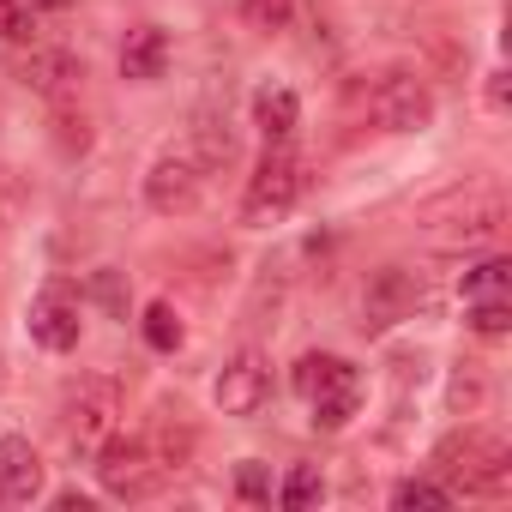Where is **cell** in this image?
Returning a JSON list of instances; mask_svg holds the SVG:
<instances>
[{
    "instance_id": "obj_24",
    "label": "cell",
    "mask_w": 512,
    "mask_h": 512,
    "mask_svg": "<svg viewBox=\"0 0 512 512\" xmlns=\"http://www.w3.org/2000/svg\"><path fill=\"white\" fill-rule=\"evenodd\" d=\"M446 404H452V410H476V404H482V380L464 374V362H458V374H452V386H446Z\"/></svg>"
},
{
    "instance_id": "obj_9",
    "label": "cell",
    "mask_w": 512,
    "mask_h": 512,
    "mask_svg": "<svg viewBox=\"0 0 512 512\" xmlns=\"http://www.w3.org/2000/svg\"><path fill=\"white\" fill-rule=\"evenodd\" d=\"M368 121L386 127V133H422V127L434 121V97H428V85L410 79V73H380V79L368 85Z\"/></svg>"
},
{
    "instance_id": "obj_6",
    "label": "cell",
    "mask_w": 512,
    "mask_h": 512,
    "mask_svg": "<svg viewBox=\"0 0 512 512\" xmlns=\"http://www.w3.org/2000/svg\"><path fill=\"white\" fill-rule=\"evenodd\" d=\"M91 458H97L103 494H115V500H145V494H157V482H163V458L151 452V440L109 434Z\"/></svg>"
},
{
    "instance_id": "obj_4",
    "label": "cell",
    "mask_w": 512,
    "mask_h": 512,
    "mask_svg": "<svg viewBox=\"0 0 512 512\" xmlns=\"http://www.w3.org/2000/svg\"><path fill=\"white\" fill-rule=\"evenodd\" d=\"M296 392L308 398L320 428H344L362 410V374L344 356H302L296 362Z\"/></svg>"
},
{
    "instance_id": "obj_23",
    "label": "cell",
    "mask_w": 512,
    "mask_h": 512,
    "mask_svg": "<svg viewBox=\"0 0 512 512\" xmlns=\"http://www.w3.org/2000/svg\"><path fill=\"white\" fill-rule=\"evenodd\" d=\"M235 494H241V500H253V506L272 500V476H266V464H253V458H247V464L235 470Z\"/></svg>"
},
{
    "instance_id": "obj_2",
    "label": "cell",
    "mask_w": 512,
    "mask_h": 512,
    "mask_svg": "<svg viewBox=\"0 0 512 512\" xmlns=\"http://www.w3.org/2000/svg\"><path fill=\"white\" fill-rule=\"evenodd\" d=\"M428 470L452 488V494H506L512 482V446L494 428H458L434 446Z\"/></svg>"
},
{
    "instance_id": "obj_21",
    "label": "cell",
    "mask_w": 512,
    "mask_h": 512,
    "mask_svg": "<svg viewBox=\"0 0 512 512\" xmlns=\"http://www.w3.org/2000/svg\"><path fill=\"white\" fill-rule=\"evenodd\" d=\"M278 500H284V506H308V500H320V470H314V464H296V470L284 476Z\"/></svg>"
},
{
    "instance_id": "obj_26",
    "label": "cell",
    "mask_w": 512,
    "mask_h": 512,
    "mask_svg": "<svg viewBox=\"0 0 512 512\" xmlns=\"http://www.w3.org/2000/svg\"><path fill=\"white\" fill-rule=\"evenodd\" d=\"M55 506H61V512H91V500H85V494H61Z\"/></svg>"
},
{
    "instance_id": "obj_17",
    "label": "cell",
    "mask_w": 512,
    "mask_h": 512,
    "mask_svg": "<svg viewBox=\"0 0 512 512\" xmlns=\"http://www.w3.org/2000/svg\"><path fill=\"white\" fill-rule=\"evenodd\" d=\"M145 344H151V350H163V356H169V350H181V320H175V308H169V302H151V308H145Z\"/></svg>"
},
{
    "instance_id": "obj_5",
    "label": "cell",
    "mask_w": 512,
    "mask_h": 512,
    "mask_svg": "<svg viewBox=\"0 0 512 512\" xmlns=\"http://www.w3.org/2000/svg\"><path fill=\"white\" fill-rule=\"evenodd\" d=\"M121 422V380L115 374H85L73 392H67V410H61V428H67V446L73 452H97Z\"/></svg>"
},
{
    "instance_id": "obj_27",
    "label": "cell",
    "mask_w": 512,
    "mask_h": 512,
    "mask_svg": "<svg viewBox=\"0 0 512 512\" xmlns=\"http://www.w3.org/2000/svg\"><path fill=\"white\" fill-rule=\"evenodd\" d=\"M31 13H61V7H73V0H25Z\"/></svg>"
},
{
    "instance_id": "obj_14",
    "label": "cell",
    "mask_w": 512,
    "mask_h": 512,
    "mask_svg": "<svg viewBox=\"0 0 512 512\" xmlns=\"http://www.w3.org/2000/svg\"><path fill=\"white\" fill-rule=\"evenodd\" d=\"M163 67H169V37H163L157 25L127 31V43H121V73H127L133 85H151V79H163Z\"/></svg>"
},
{
    "instance_id": "obj_25",
    "label": "cell",
    "mask_w": 512,
    "mask_h": 512,
    "mask_svg": "<svg viewBox=\"0 0 512 512\" xmlns=\"http://www.w3.org/2000/svg\"><path fill=\"white\" fill-rule=\"evenodd\" d=\"M488 109H506V73L500 67L488 73Z\"/></svg>"
},
{
    "instance_id": "obj_8",
    "label": "cell",
    "mask_w": 512,
    "mask_h": 512,
    "mask_svg": "<svg viewBox=\"0 0 512 512\" xmlns=\"http://www.w3.org/2000/svg\"><path fill=\"white\" fill-rule=\"evenodd\" d=\"M422 302H428L422 272H410V266H380V272H368V284H362V332H386V326H398V320H416Z\"/></svg>"
},
{
    "instance_id": "obj_11",
    "label": "cell",
    "mask_w": 512,
    "mask_h": 512,
    "mask_svg": "<svg viewBox=\"0 0 512 512\" xmlns=\"http://www.w3.org/2000/svg\"><path fill=\"white\" fill-rule=\"evenodd\" d=\"M79 296H73V284H49L37 302H31V338L43 344V350H73L79 344Z\"/></svg>"
},
{
    "instance_id": "obj_18",
    "label": "cell",
    "mask_w": 512,
    "mask_h": 512,
    "mask_svg": "<svg viewBox=\"0 0 512 512\" xmlns=\"http://www.w3.org/2000/svg\"><path fill=\"white\" fill-rule=\"evenodd\" d=\"M446 500H452V488L434 482V476H410V482L392 488V506H446Z\"/></svg>"
},
{
    "instance_id": "obj_1",
    "label": "cell",
    "mask_w": 512,
    "mask_h": 512,
    "mask_svg": "<svg viewBox=\"0 0 512 512\" xmlns=\"http://www.w3.org/2000/svg\"><path fill=\"white\" fill-rule=\"evenodd\" d=\"M416 223L428 229V241L440 247H488L500 229H506V199L494 181H470V187H452L440 199H428L416 211Z\"/></svg>"
},
{
    "instance_id": "obj_16",
    "label": "cell",
    "mask_w": 512,
    "mask_h": 512,
    "mask_svg": "<svg viewBox=\"0 0 512 512\" xmlns=\"http://www.w3.org/2000/svg\"><path fill=\"white\" fill-rule=\"evenodd\" d=\"M506 290H512V266L500 253H488L482 266L464 272V302H506Z\"/></svg>"
},
{
    "instance_id": "obj_10",
    "label": "cell",
    "mask_w": 512,
    "mask_h": 512,
    "mask_svg": "<svg viewBox=\"0 0 512 512\" xmlns=\"http://www.w3.org/2000/svg\"><path fill=\"white\" fill-rule=\"evenodd\" d=\"M266 404H272V362L260 350H241L217 374V410L223 416H260Z\"/></svg>"
},
{
    "instance_id": "obj_15",
    "label": "cell",
    "mask_w": 512,
    "mask_h": 512,
    "mask_svg": "<svg viewBox=\"0 0 512 512\" xmlns=\"http://www.w3.org/2000/svg\"><path fill=\"white\" fill-rule=\"evenodd\" d=\"M296 121H302V103H296V91H284V85L253 91V127L266 133V145L290 139V133H296Z\"/></svg>"
},
{
    "instance_id": "obj_7",
    "label": "cell",
    "mask_w": 512,
    "mask_h": 512,
    "mask_svg": "<svg viewBox=\"0 0 512 512\" xmlns=\"http://www.w3.org/2000/svg\"><path fill=\"white\" fill-rule=\"evenodd\" d=\"M205 157L193 151V145H175V151H163L157 163H151V175H145V205L151 211H163V217H187L193 205H199V193H205Z\"/></svg>"
},
{
    "instance_id": "obj_12",
    "label": "cell",
    "mask_w": 512,
    "mask_h": 512,
    "mask_svg": "<svg viewBox=\"0 0 512 512\" xmlns=\"http://www.w3.org/2000/svg\"><path fill=\"white\" fill-rule=\"evenodd\" d=\"M25 85H31L37 97H49V103H79V91H85V61H79L73 49H31Z\"/></svg>"
},
{
    "instance_id": "obj_13",
    "label": "cell",
    "mask_w": 512,
    "mask_h": 512,
    "mask_svg": "<svg viewBox=\"0 0 512 512\" xmlns=\"http://www.w3.org/2000/svg\"><path fill=\"white\" fill-rule=\"evenodd\" d=\"M37 494H43V458H37L31 440L7 434V440H0V500H7V506H31Z\"/></svg>"
},
{
    "instance_id": "obj_19",
    "label": "cell",
    "mask_w": 512,
    "mask_h": 512,
    "mask_svg": "<svg viewBox=\"0 0 512 512\" xmlns=\"http://www.w3.org/2000/svg\"><path fill=\"white\" fill-rule=\"evenodd\" d=\"M37 37V13L25 0H0V43H31Z\"/></svg>"
},
{
    "instance_id": "obj_22",
    "label": "cell",
    "mask_w": 512,
    "mask_h": 512,
    "mask_svg": "<svg viewBox=\"0 0 512 512\" xmlns=\"http://www.w3.org/2000/svg\"><path fill=\"white\" fill-rule=\"evenodd\" d=\"M290 7H296V0H241V13H247V25H260V31H284Z\"/></svg>"
},
{
    "instance_id": "obj_3",
    "label": "cell",
    "mask_w": 512,
    "mask_h": 512,
    "mask_svg": "<svg viewBox=\"0 0 512 512\" xmlns=\"http://www.w3.org/2000/svg\"><path fill=\"white\" fill-rule=\"evenodd\" d=\"M302 187H308V175H302V157L278 139V145H266V157H260V169L247 175V193H241V223H253V229H266V223H278L296 199H302Z\"/></svg>"
},
{
    "instance_id": "obj_20",
    "label": "cell",
    "mask_w": 512,
    "mask_h": 512,
    "mask_svg": "<svg viewBox=\"0 0 512 512\" xmlns=\"http://www.w3.org/2000/svg\"><path fill=\"white\" fill-rule=\"evenodd\" d=\"M464 308H470V332L476 338H500L512 326V308L506 302H464Z\"/></svg>"
}]
</instances>
